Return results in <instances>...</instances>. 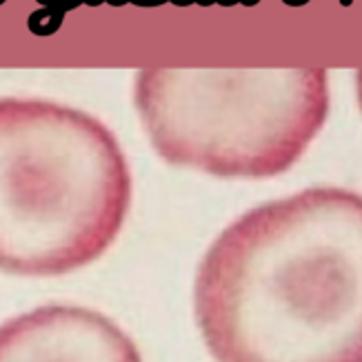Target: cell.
<instances>
[{"mask_svg":"<svg viewBox=\"0 0 362 362\" xmlns=\"http://www.w3.org/2000/svg\"><path fill=\"white\" fill-rule=\"evenodd\" d=\"M194 316L216 362H362V196L309 187L233 220Z\"/></svg>","mask_w":362,"mask_h":362,"instance_id":"obj_1","label":"cell"},{"mask_svg":"<svg viewBox=\"0 0 362 362\" xmlns=\"http://www.w3.org/2000/svg\"><path fill=\"white\" fill-rule=\"evenodd\" d=\"M38 3H47V0H38Z\"/></svg>","mask_w":362,"mask_h":362,"instance_id":"obj_6","label":"cell"},{"mask_svg":"<svg viewBox=\"0 0 362 362\" xmlns=\"http://www.w3.org/2000/svg\"><path fill=\"white\" fill-rule=\"evenodd\" d=\"M356 89H358V103L362 109V69H358V74H356Z\"/></svg>","mask_w":362,"mask_h":362,"instance_id":"obj_5","label":"cell"},{"mask_svg":"<svg viewBox=\"0 0 362 362\" xmlns=\"http://www.w3.org/2000/svg\"><path fill=\"white\" fill-rule=\"evenodd\" d=\"M114 132L87 112L0 98V272L65 276L114 245L132 207Z\"/></svg>","mask_w":362,"mask_h":362,"instance_id":"obj_2","label":"cell"},{"mask_svg":"<svg viewBox=\"0 0 362 362\" xmlns=\"http://www.w3.org/2000/svg\"><path fill=\"white\" fill-rule=\"evenodd\" d=\"M134 103L156 153L218 178H274L291 169L329 114L320 67H151Z\"/></svg>","mask_w":362,"mask_h":362,"instance_id":"obj_3","label":"cell"},{"mask_svg":"<svg viewBox=\"0 0 362 362\" xmlns=\"http://www.w3.org/2000/svg\"><path fill=\"white\" fill-rule=\"evenodd\" d=\"M0 362H143L136 342L105 313L45 305L0 325Z\"/></svg>","mask_w":362,"mask_h":362,"instance_id":"obj_4","label":"cell"}]
</instances>
